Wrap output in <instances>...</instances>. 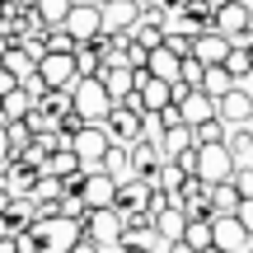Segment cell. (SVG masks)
I'll return each instance as SVG.
<instances>
[{
	"mask_svg": "<svg viewBox=\"0 0 253 253\" xmlns=\"http://www.w3.org/2000/svg\"><path fill=\"white\" fill-rule=\"evenodd\" d=\"M28 230L38 235V244H42L47 253H71L84 239V225H80V220H66V216H42V220H33Z\"/></svg>",
	"mask_w": 253,
	"mask_h": 253,
	"instance_id": "cell-1",
	"label": "cell"
},
{
	"mask_svg": "<svg viewBox=\"0 0 253 253\" xmlns=\"http://www.w3.org/2000/svg\"><path fill=\"white\" fill-rule=\"evenodd\" d=\"M71 150L80 155V164L84 169H103V160H108V150H113V136H108V126L103 122H84L80 131L71 136Z\"/></svg>",
	"mask_w": 253,
	"mask_h": 253,
	"instance_id": "cell-2",
	"label": "cell"
},
{
	"mask_svg": "<svg viewBox=\"0 0 253 253\" xmlns=\"http://www.w3.org/2000/svg\"><path fill=\"white\" fill-rule=\"evenodd\" d=\"M71 103H75V118H80V122H108V113L118 108V103L108 99V89H103L99 75L75 84V89H71Z\"/></svg>",
	"mask_w": 253,
	"mask_h": 253,
	"instance_id": "cell-3",
	"label": "cell"
},
{
	"mask_svg": "<svg viewBox=\"0 0 253 253\" xmlns=\"http://www.w3.org/2000/svg\"><path fill=\"white\" fill-rule=\"evenodd\" d=\"M235 169H239V160L230 155V145H197V173H192V178H202L207 188L230 183Z\"/></svg>",
	"mask_w": 253,
	"mask_h": 253,
	"instance_id": "cell-4",
	"label": "cell"
},
{
	"mask_svg": "<svg viewBox=\"0 0 253 253\" xmlns=\"http://www.w3.org/2000/svg\"><path fill=\"white\" fill-rule=\"evenodd\" d=\"M38 75L47 80V89H75V84H80L75 52H47L42 61H38Z\"/></svg>",
	"mask_w": 253,
	"mask_h": 253,
	"instance_id": "cell-5",
	"label": "cell"
},
{
	"mask_svg": "<svg viewBox=\"0 0 253 253\" xmlns=\"http://www.w3.org/2000/svg\"><path fill=\"white\" fill-rule=\"evenodd\" d=\"M66 33L75 42H99L103 38V5H89V0H75L71 19H66Z\"/></svg>",
	"mask_w": 253,
	"mask_h": 253,
	"instance_id": "cell-6",
	"label": "cell"
},
{
	"mask_svg": "<svg viewBox=\"0 0 253 253\" xmlns=\"http://www.w3.org/2000/svg\"><path fill=\"white\" fill-rule=\"evenodd\" d=\"M173 103H178V113H183V122H188V126H202V122H211V118H216V99H211L207 89L173 84Z\"/></svg>",
	"mask_w": 253,
	"mask_h": 253,
	"instance_id": "cell-7",
	"label": "cell"
},
{
	"mask_svg": "<svg viewBox=\"0 0 253 253\" xmlns=\"http://www.w3.org/2000/svg\"><path fill=\"white\" fill-rule=\"evenodd\" d=\"M136 108L141 113H164L173 103V84H164V80H155L150 71H136Z\"/></svg>",
	"mask_w": 253,
	"mask_h": 253,
	"instance_id": "cell-8",
	"label": "cell"
},
{
	"mask_svg": "<svg viewBox=\"0 0 253 253\" xmlns=\"http://www.w3.org/2000/svg\"><path fill=\"white\" fill-rule=\"evenodd\" d=\"M216 33H225L230 42L235 38H244V33H253V9H249V0H225V5L216 9Z\"/></svg>",
	"mask_w": 253,
	"mask_h": 253,
	"instance_id": "cell-9",
	"label": "cell"
},
{
	"mask_svg": "<svg viewBox=\"0 0 253 253\" xmlns=\"http://www.w3.org/2000/svg\"><path fill=\"white\" fill-rule=\"evenodd\" d=\"M118 188H122V183H113L103 169H94V173H84L80 197H84V207H89V211H108V207H118Z\"/></svg>",
	"mask_w": 253,
	"mask_h": 253,
	"instance_id": "cell-10",
	"label": "cell"
},
{
	"mask_svg": "<svg viewBox=\"0 0 253 253\" xmlns=\"http://www.w3.org/2000/svg\"><path fill=\"white\" fill-rule=\"evenodd\" d=\"M103 126H108L113 145H136L141 141V108H136V103H118Z\"/></svg>",
	"mask_w": 253,
	"mask_h": 253,
	"instance_id": "cell-11",
	"label": "cell"
},
{
	"mask_svg": "<svg viewBox=\"0 0 253 253\" xmlns=\"http://www.w3.org/2000/svg\"><path fill=\"white\" fill-rule=\"evenodd\" d=\"M122 230H126V220H122V211H118V207H108V211H89V220H84V235L99 239L103 249H118Z\"/></svg>",
	"mask_w": 253,
	"mask_h": 253,
	"instance_id": "cell-12",
	"label": "cell"
},
{
	"mask_svg": "<svg viewBox=\"0 0 253 253\" xmlns=\"http://www.w3.org/2000/svg\"><path fill=\"white\" fill-rule=\"evenodd\" d=\"M216 118L225 122V126H249L253 122V94L244 89V84H235V89L216 103Z\"/></svg>",
	"mask_w": 253,
	"mask_h": 253,
	"instance_id": "cell-13",
	"label": "cell"
},
{
	"mask_svg": "<svg viewBox=\"0 0 253 253\" xmlns=\"http://www.w3.org/2000/svg\"><path fill=\"white\" fill-rule=\"evenodd\" d=\"M230 52H235V42H230L225 33H216V28H207V33L192 38V56H197L202 66H225Z\"/></svg>",
	"mask_w": 253,
	"mask_h": 253,
	"instance_id": "cell-14",
	"label": "cell"
},
{
	"mask_svg": "<svg viewBox=\"0 0 253 253\" xmlns=\"http://www.w3.org/2000/svg\"><path fill=\"white\" fill-rule=\"evenodd\" d=\"M141 24V5L136 0H108L103 5V33H131Z\"/></svg>",
	"mask_w": 253,
	"mask_h": 253,
	"instance_id": "cell-15",
	"label": "cell"
},
{
	"mask_svg": "<svg viewBox=\"0 0 253 253\" xmlns=\"http://www.w3.org/2000/svg\"><path fill=\"white\" fill-rule=\"evenodd\" d=\"M216 249L220 253H249L253 249V235L239 225L235 216H216Z\"/></svg>",
	"mask_w": 253,
	"mask_h": 253,
	"instance_id": "cell-16",
	"label": "cell"
},
{
	"mask_svg": "<svg viewBox=\"0 0 253 253\" xmlns=\"http://www.w3.org/2000/svg\"><path fill=\"white\" fill-rule=\"evenodd\" d=\"M183 61H188V56H178L173 47H155L150 61H145V71H150L155 80H164V84H178L183 80Z\"/></svg>",
	"mask_w": 253,
	"mask_h": 253,
	"instance_id": "cell-17",
	"label": "cell"
},
{
	"mask_svg": "<svg viewBox=\"0 0 253 253\" xmlns=\"http://www.w3.org/2000/svg\"><path fill=\"white\" fill-rule=\"evenodd\" d=\"M99 80H103V89H108L113 103H131L136 99V71L131 66H108Z\"/></svg>",
	"mask_w": 253,
	"mask_h": 253,
	"instance_id": "cell-18",
	"label": "cell"
},
{
	"mask_svg": "<svg viewBox=\"0 0 253 253\" xmlns=\"http://www.w3.org/2000/svg\"><path fill=\"white\" fill-rule=\"evenodd\" d=\"M103 173H108L113 183H131V178H136L131 145H113V150H108V160H103Z\"/></svg>",
	"mask_w": 253,
	"mask_h": 253,
	"instance_id": "cell-19",
	"label": "cell"
},
{
	"mask_svg": "<svg viewBox=\"0 0 253 253\" xmlns=\"http://www.w3.org/2000/svg\"><path fill=\"white\" fill-rule=\"evenodd\" d=\"M155 230H160L164 244H178V239L188 235V216H183V211H173V207H164L160 216H155Z\"/></svg>",
	"mask_w": 253,
	"mask_h": 253,
	"instance_id": "cell-20",
	"label": "cell"
},
{
	"mask_svg": "<svg viewBox=\"0 0 253 253\" xmlns=\"http://www.w3.org/2000/svg\"><path fill=\"white\" fill-rule=\"evenodd\" d=\"M0 71H9V75H14L19 84H24L28 75L38 71V56L28 52V47H9V52H5V61H0Z\"/></svg>",
	"mask_w": 253,
	"mask_h": 253,
	"instance_id": "cell-21",
	"label": "cell"
},
{
	"mask_svg": "<svg viewBox=\"0 0 253 253\" xmlns=\"http://www.w3.org/2000/svg\"><path fill=\"white\" fill-rule=\"evenodd\" d=\"M33 108H38V103L28 99V89H24V84H19L14 94H0V113H5V122H24Z\"/></svg>",
	"mask_w": 253,
	"mask_h": 253,
	"instance_id": "cell-22",
	"label": "cell"
},
{
	"mask_svg": "<svg viewBox=\"0 0 253 253\" xmlns=\"http://www.w3.org/2000/svg\"><path fill=\"white\" fill-rule=\"evenodd\" d=\"M75 66H80V80L103 75V47L99 42H80V47H75Z\"/></svg>",
	"mask_w": 253,
	"mask_h": 253,
	"instance_id": "cell-23",
	"label": "cell"
},
{
	"mask_svg": "<svg viewBox=\"0 0 253 253\" xmlns=\"http://www.w3.org/2000/svg\"><path fill=\"white\" fill-rule=\"evenodd\" d=\"M71 5H75V0H38L33 14L42 19L47 28H66V19H71Z\"/></svg>",
	"mask_w": 253,
	"mask_h": 253,
	"instance_id": "cell-24",
	"label": "cell"
},
{
	"mask_svg": "<svg viewBox=\"0 0 253 253\" xmlns=\"http://www.w3.org/2000/svg\"><path fill=\"white\" fill-rule=\"evenodd\" d=\"M183 244L197 249V253L216 249V220H188V235H183Z\"/></svg>",
	"mask_w": 253,
	"mask_h": 253,
	"instance_id": "cell-25",
	"label": "cell"
},
{
	"mask_svg": "<svg viewBox=\"0 0 253 253\" xmlns=\"http://www.w3.org/2000/svg\"><path fill=\"white\" fill-rule=\"evenodd\" d=\"M202 89H207V94H211V99H216V103H220V99H225V94H230V89H235V75H230V71H225V66H207V80H202Z\"/></svg>",
	"mask_w": 253,
	"mask_h": 253,
	"instance_id": "cell-26",
	"label": "cell"
},
{
	"mask_svg": "<svg viewBox=\"0 0 253 253\" xmlns=\"http://www.w3.org/2000/svg\"><path fill=\"white\" fill-rule=\"evenodd\" d=\"M239 192H235V183H220V188H211V211H216V216H235L239 211Z\"/></svg>",
	"mask_w": 253,
	"mask_h": 253,
	"instance_id": "cell-27",
	"label": "cell"
},
{
	"mask_svg": "<svg viewBox=\"0 0 253 253\" xmlns=\"http://www.w3.org/2000/svg\"><path fill=\"white\" fill-rule=\"evenodd\" d=\"M66 192H71V188H66L61 178H52V173H42V178L33 183V202H47V207H56Z\"/></svg>",
	"mask_w": 253,
	"mask_h": 253,
	"instance_id": "cell-28",
	"label": "cell"
},
{
	"mask_svg": "<svg viewBox=\"0 0 253 253\" xmlns=\"http://www.w3.org/2000/svg\"><path fill=\"white\" fill-rule=\"evenodd\" d=\"M225 145H230V155H235L239 164H249V155H253V126H230Z\"/></svg>",
	"mask_w": 253,
	"mask_h": 253,
	"instance_id": "cell-29",
	"label": "cell"
},
{
	"mask_svg": "<svg viewBox=\"0 0 253 253\" xmlns=\"http://www.w3.org/2000/svg\"><path fill=\"white\" fill-rule=\"evenodd\" d=\"M131 42L145 47V52H155V47H164V28H160V24H145V19H141V24L131 28Z\"/></svg>",
	"mask_w": 253,
	"mask_h": 253,
	"instance_id": "cell-30",
	"label": "cell"
},
{
	"mask_svg": "<svg viewBox=\"0 0 253 253\" xmlns=\"http://www.w3.org/2000/svg\"><path fill=\"white\" fill-rule=\"evenodd\" d=\"M197 131V145H225V136H230V126L220 122V118H211V122H202V126H192Z\"/></svg>",
	"mask_w": 253,
	"mask_h": 253,
	"instance_id": "cell-31",
	"label": "cell"
},
{
	"mask_svg": "<svg viewBox=\"0 0 253 253\" xmlns=\"http://www.w3.org/2000/svg\"><path fill=\"white\" fill-rule=\"evenodd\" d=\"M56 211H61L66 220H80V225L89 220V207H84V197H80V192H66V197H61V207H56Z\"/></svg>",
	"mask_w": 253,
	"mask_h": 253,
	"instance_id": "cell-32",
	"label": "cell"
},
{
	"mask_svg": "<svg viewBox=\"0 0 253 253\" xmlns=\"http://www.w3.org/2000/svg\"><path fill=\"white\" fill-rule=\"evenodd\" d=\"M225 71L235 75V84H239V80H249V75H253V56L244 52V47H235V52H230V61H225Z\"/></svg>",
	"mask_w": 253,
	"mask_h": 253,
	"instance_id": "cell-33",
	"label": "cell"
},
{
	"mask_svg": "<svg viewBox=\"0 0 253 253\" xmlns=\"http://www.w3.org/2000/svg\"><path fill=\"white\" fill-rule=\"evenodd\" d=\"M5 131H9V145H14V155H24L28 145H33V126H28V122H5Z\"/></svg>",
	"mask_w": 253,
	"mask_h": 253,
	"instance_id": "cell-34",
	"label": "cell"
},
{
	"mask_svg": "<svg viewBox=\"0 0 253 253\" xmlns=\"http://www.w3.org/2000/svg\"><path fill=\"white\" fill-rule=\"evenodd\" d=\"M202 80H207V66H202L197 56H188V61H183V80H178V84H188V89H202Z\"/></svg>",
	"mask_w": 253,
	"mask_h": 253,
	"instance_id": "cell-35",
	"label": "cell"
},
{
	"mask_svg": "<svg viewBox=\"0 0 253 253\" xmlns=\"http://www.w3.org/2000/svg\"><path fill=\"white\" fill-rule=\"evenodd\" d=\"M75 47L80 42H75L66 28H47V52H75Z\"/></svg>",
	"mask_w": 253,
	"mask_h": 253,
	"instance_id": "cell-36",
	"label": "cell"
},
{
	"mask_svg": "<svg viewBox=\"0 0 253 253\" xmlns=\"http://www.w3.org/2000/svg\"><path fill=\"white\" fill-rule=\"evenodd\" d=\"M230 183H235V192H239L244 202H253V164H239V169H235V178H230Z\"/></svg>",
	"mask_w": 253,
	"mask_h": 253,
	"instance_id": "cell-37",
	"label": "cell"
},
{
	"mask_svg": "<svg viewBox=\"0 0 253 253\" xmlns=\"http://www.w3.org/2000/svg\"><path fill=\"white\" fill-rule=\"evenodd\" d=\"M9 160H14V145H9V131H5V122H0V169H9Z\"/></svg>",
	"mask_w": 253,
	"mask_h": 253,
	"instance_id": "cell-38",
	"label": "cell"
},
{
	"mask_svg": "<svg viewBox=\"0 0 253 253\" xmlns=\"http://www.w3.org/2000/svg\"><path fill=\"white\" fill-rule=\"evenodd\" d=\"M235 220H239V225H244L249 235H253V202H239V211H235Z\"/></svg>",
	"mask_w": 253,
	"mask_h": 253,
	"instance_id": "cell-39",
	"label": "cell"
},
{
	"mask_svg": "<svg viewBox=\"0 0 253 253\" xmlns=\"http://www.w3.org/2000/svg\"><path fill=\"white\" fill-rule=\"evenodd\" d=\"M14 89H19V80L9 71H0V94H14Z\"/></svg>",
	"mask_w": 253,
	"mask_h": 253,
	"instance_id": "cell-40",
	"label": "cell"
},
{
	"mask_svg": "<svg viewBox=\"0 0 253 253\" xmlns=\"http://www.w3.org/2000/svg\"><path fill=\"white\" fill-rule=\"evenodd\" d=\"M0 253H19V239H0Z\"/></svg>",
	"mask_w": 253,
	"mask_h": 253,
	"instance_id": "cell-41",
	"label": "cell"
},
{
	"mask_svg": "<svg viewBox=\"0 0 253 253\" xmlns=\"http://www.w3.org/2000/svg\"><path fill=\"white\" fill-rule=\"evenodd\" d=\"M169 253H197V249H188V244L178 239V244H169Z\"/></svg>",
	"mask_w": 253,
	"mask_h": 253,
	"instance_id": "cell-42",
	"label": "cell"
},
{
	"mask_svg": "<svg viewBox=\"0 0 253 253\" xmlns=\"http://www.w3.org/2000/svg\"><path fill=\"white\" fill-rule=\"evenodd\" d=\"M5 207H9V192H5V188H0V216H5Z\"/></svg>",
	"mask_w": 253,
	"mask_h": 253,
	"instance_id": "cell-43",
	"label": "cell"
},
{
	"mask_svg": "<svg viewBox=\"0 0 253 253\" xmlns=\"http://www.w3.org/2000/svg\"><path fill=\"white\" fill-rule=\"evenodd\" d=\"M5 52H9V38H5V33H0V61H5Z\"/></svg>",
	"mask_w": 253,
	"mask_h": 253,
	"instance_id": "cell-44",
	"label": "cell"
},
{
	"mask_svg": "<svg viewBox=\"0 0 253 253\" xmlns=\"http://www.w3.org/2000/svg\"><path fill=\"white\" fill-rule=\"evenodd\" d=\"M103 253H126V249H103Z\"/></svg>",
	"mask_w": 253,
	"mask_h": 253,
	"instance_id": "cell-45",
	"label": "cell"
},
{
	"mask_svg": "<svg viewBox=\"0 0 253 253\" xmlns=\"http://www.w3.org/2000/svg\"><path fill=\"white\" fill-rule=\"evenodd\" d=\"M89 5H108V0H89Z\"/></svg>",
	"mask_w": 253,
	"mask_h": 253,
	"instance_id": "cell-46",
	"label": "cell"
},
{
	"mask_svg": "<svg viewBox=\"0 0 253 253\" xmlns=\"http://www.w3.org/2000/svg\"><path fill=\"white\" fill-rule=\"evenodd\" d=\"M207 253H220V249H207Z\"/></svg>",
	"mask_w": 253,
	"mask_h": 253,
	"instance_id": "cell-47",
	"label": "cell"
},
{
	"mask_svg": "<svg viewBox=\"0 0 253 253\" xmlns=\"http://www.w3.org/2000/svg\"><path fill=\"white\" fill-rule=\"evenodd\" d=\"M249 56H253V47H249Z\"/></svg>",
	"mask_w": 253,
	"mask_h": 253,
	"instance_id": "cell-48",
	"label": "cell"
},
{
	"mask_svg": "<svg viewBox=\"0 0 253 253\" xmlns=\"http://www.w3.org/2000/svg\"><path fill=\"white\" fill-rule=\"evenodd\" d=\"M249 253H253V249H249Z\"/></svg>",
	"mask_w": 253,
	"mask_h": 253,
	"instance_id": "cell-49",
	"label": "cell"
}]
</instances>
